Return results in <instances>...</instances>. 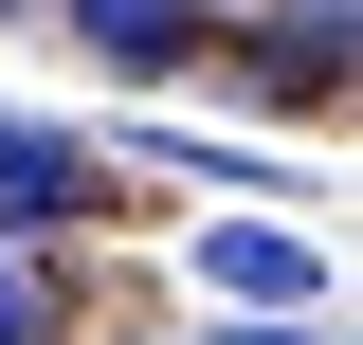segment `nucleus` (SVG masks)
Masks as SVG:
<instances>
[{"label": "nucleus", "instance_id": "1", "mask_svg": "<svg viewBox=\"0 0 363 345\" xmlns=\"http://www.w3.org/2000/svg\"><path fill=\"white\" fill-rule=\"evenodd\" d=\"M91 200H109V146L0 109V236H55V218H91Z\"/></svg>", "mask_w": 363, "mask_h": 345}, {"label": "nucleus", "instance_id": "2", "mask_svg": "<svg viewBox=\"0 0 363 345\" xmlns=\"http://www.w3.org/2000/svg\"><path fill=\"white\" fill-rule=\"evenodd\" d=\"M200 291H236V309H309V236H291V218H200Z\"/></svg>", "mask_w": 363, "mask_h": 345}, {"label": "nucleus", "instance_id": "3", "mask_svg": "<svg viewBox=\"0 0 363 345\" xmlns=\"http://www.w3.org/2000/svg\"><path fill=\"white\" fill-rule=\"evenodd\" d=\"M272 91H327V73H363V0H272V37H236Z\"/></svg>", "mask_w": 363, "mask_h": 345}, {"label": "nucleus", "instance_id": "4", "mask_svg": "<svg viewBox=\"0 0 363 345\" xmlns=\"http://www.w3.org/2000/svg\"><path fill=\"white\" fill-rule=\"evenodd\" d=\"M55 18H73L91 55H128V73H182V55H200V0H55Z\"/></svg>", "mask_w": 363, "mask_h": 345}, {"label": "nucleus", "instance_id": "5", "mask_svg": "<svg viewBox=\"0 0 363 345\" xmlns=\"http://www.w3.org/2000/svg\"><path fill=\"white\" fill-rule=\"evenodd\" d=\"M164 164H182V182H291L272 146H218V128H164Z\"/></svg>", "mask_w": 363, "mask_h": 345}, {"label": "nucleus", "instance_id": "6", "mask_svg": "<svg viewBox=\"0 0 363 345\" xmlns=\"http://www.w3.org/2000/svg\"><path fill=\"white\" fill-rule=\"evenodd\" d=\"M37 309H55V291H37V255L0 236V345H37Z\"/></svg>", "mask_w": 363, "mask_h": 345}, {"label": "nucleus", "instance_id": "7", "mask_svg": "<svg viewBox=\"0 0 363 345\" xmlns=\"http://www.w3.org/2000/svg\"><path fill=\"white\" fill-rule=\"evenodd\" d=\"M200 345H291V327H200Z\"/></svg>", "mask_w": 363, "mask_h": 345}]
</instances>
